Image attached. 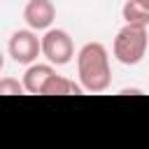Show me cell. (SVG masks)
Returning a JSON list of instances; mask_svg holds the SVG:
<instances>
[{"label": "cell", "mask_w": 149, "mask_h": 149, "mask_svg": "<svg viewBox=\"0 0 149 149\" xmlns=\"http://www.w3.org/2000/svg\"><path fill=\"white\" fill-rule=\"evenodd\" d=\"M123 21L126 23H135V26H149V7H144L137 0H126V5L121 7Z\"/></svg>", "instance_id": "obj_8"}, {"label": "cell", "mask_w": 149, "mask_h": 149, "mask_svg": "<svg viewBox=\"0 0 149 149\" xmlns=\"http://www.w3.org/2000/svg\"><path fill=\"white\" fill-rule=\"evenodd\" d=\"M21 93H28L23 81H19L14 77H2L0 79V95H21Z\"/></svg>", "instance_id": "obj_9"}, {"label": "cell", "mask_w": 149, "mask_h": 149, "mask_svg": "<svg viewBox=\"0 0 149 149\" xmlns=\"http://www.w3.org/2000/svg\"><path fill=\"white\" fill-rule=\"evenodd\" d=\"M77 74L79 84L88 93H102L112 84L109 54L100 42H86L77 54Z\"/></svg>", "instance_id": "obj_1"}, {"label": "cell", "mask_w": 149, "mask_h": 149, "mask_svg": "<svg viewBox=\"0 0 149 149\" xmlns=\"http://www.w3.org/2000/svg\"><path fill=\"white\" fill-rule=\"evenodd\" d=\"M56 19V7L51 0H28L23 7V21L33 30H49Z\"/></svg>", "instance_id": "obj_5"}, {"label": "cell", "mask_w": 149, "mask_h": 149, "mask_svg": "<svg viewBox=\"0 0 149 149\" xmlns=\"http://www.w3.org/2000/svg\"><path fill=\"white\" fill-rule=\"evenodd\" d=\"M54 74H56V70H54L51 63H30L28 70H26V74H23V86H26L28 93H40L42 95L47 81Z\"/></svg>", "instance_id": "obj_6"}, {"label": "cell", "mask_w": 149, "mask_h": 149, "mask_svg": "<svg viewBox=\"0 0 149 149\" xmlns=\"http://www.w3.org/2000/svg\"><path fill=\"white\" fill-rule=\"evenodd\" d=\"M81 91H84L81 84H74L72 79H68V77H63V74H54V77L47 81L42 95H79Z\"/></svg>", "instance_id": "obj_7"}, {"label": "cell", "mask_w": 149, "mask_h": 149, "mask_svg": "<svg viewBox=\"0 0 149 149\" xmlns=\"http://www.w3.org/2000/svg\"><path fill=\"white\" fill-rule=\"evenodd\" d=\"M137 2H142L144 7H149V0H137Z\"/></svg>", "instance_id": "obj_10"}, {"label": "cell", "mask_w": 149, "mask_h": 149, "mask_svg": "<svg viewBox=\"0 0 149 149\" xmlns=\"http://www.w3.org/2000/svg\"><path fill=\"white\" fill-rule=\"evenodd\" d=\"M7 51H9V56H12L14 63L30 65L42 54V37H37L33 28H28V30H14L12 37H9V42H7Z\"/></svg>", "instance_id": "obj_4"}, {"label": "cell", "mask_w": 149, "mask_h": 149, "mask_svg": "<svg viewBox=\"0 0 149 149\" xmlns=\"http://www.w3.org/2000/svg\"><path fill=\"white\" fill-rule=\"evenodd\" d=\"M147 44H149V35H147V26H135V23H126L112 44L114 58L123 65H137L144 54H147Z\"/></svg>", "instance_id": "obj_2"}, {"label": "cell", "mask_w": 149, "mask_h": 149, "mask_svg": "<svg viewBox=\"0 0 149 149\" xmlns=\"http://www.w3.org/2000/svg\"><path fill=\"white\" fill-rule=\"evenodd\" d=\"M42 56L51 65H68L74 58L72 37L63 28H49L42 35Z\"/></svg>", "instance_id": "obj_3"}]
</instances>
